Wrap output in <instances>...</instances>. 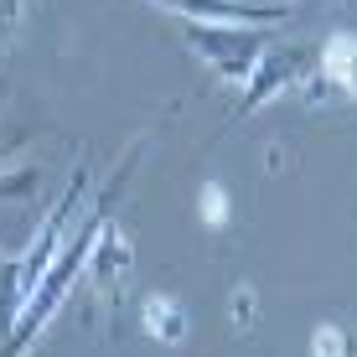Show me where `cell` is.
Wrapping results in <instances>:
<instances>
[{
	"mask_svg": "<svg viewBox=\"0 0 357 357\" xmlns=\"http://www.w3.org/2000/svg\"><path fill=\"white\" fill-rule=\"evenodd\" d=\"M321 68L347 98H357V36H331L321 52Z\"/></svg>",
	"mask_w": 357,
	"mask_h": 357,
	"instance_id": "7a4b0ae2",
	"label": "cell"
},
{
	"mask_svg": "<svg viewBox=\"0 0 357 357\" xmlns=\"http://www.w3.org/2000/svg\"><path fill=\"white\" fill-rule=\"evenodd\" d=\"M197 213H202L207 228H223L228 223V192L218 187V181H202V192H197Z\"/></svg>",
	"mask_w": 357,
	"mask_h": 357,
	"instance_id": "3957f363",
	"label": "cell"
},
{
	"mask_svg": "<svg viewBox=\"0 0 357 357\" xmlns=\"http://www.w3.org/2000/svg\"><path fill=\"white\" fill-rule=\"evenodd\" d=\"M311 357H347V337L337 326H316L311 331Z\"/></svg>",
	"mask_w": 357,
	"mask_h": 357,
	"instance_id": "277c9868",
	"label": "cell"
},
{
	"mask_svg": "<svg viewBox=\"0 0 357 357\" xmlns=\"http://www.w3.org/2000/svg\"><path fill=\"white\" fill-rule=\"evenodd\" d=\"M140 316H145V331H151L155 342H166V347H176V342L187 337V311H181L171 295H145Z\"/></svg>",
	"mask_w": 357,
	"mask_h": 357,
	"instance_id": "6da1fadb",
	"label": "cell"
}]
</instances>
